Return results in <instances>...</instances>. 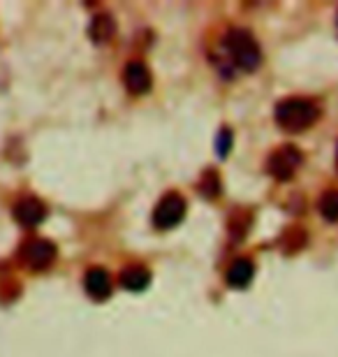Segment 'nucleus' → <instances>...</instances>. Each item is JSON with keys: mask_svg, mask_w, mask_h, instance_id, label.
Segmentation results:
<instances>
[{"mask_svg": "<svg viewBox=\"0 0 338 357\" xmlns=\"http://www.w3.org/2000/svg\"><path fill=\"white\" fill-rule=\"evenodd\" d=\"M306 244V232L299 230V227H290L283 239H280V248H283L285 253H294V251H301Z\"/></svg>", "mask_w": 338, "mask_h": 357, "instance_id": "ddd939ff", "label": "nucleus"}, {"mask_svg": "<svg viewBox=\"0 0 338 357\" xmlns=\"http://www.w3.org/2000/svg\"><path fill=\"white\" fill-rule=\"evenodd\" d=\"M336 167H338V153H336Z\"/></svg>", "mask_w": 338, "mask_h": 357, "instance_id": "dca6fc26", "label": "nucleus"}, {"mask_svg": "<svg viewBox=\"0 0 338 357\" xmlns=\"http://www.w3.org/2000/svg\"><path fill=\"white\" fill-rule=\"evenodd\" d=\"M84 288L89 292L91 299L95 302H105L112 295V276L109 271L102 267H91L84 276Z\"/></svg>", "mask_w": 338, "mask_h": 357, "instance_id": "0eeeda50", "label": "nucleus"}, {"mask_svg": "<svg viewBox=\"0 0 338 357\" xmlns=\"http://www.w3.org/2000/svg\"><path fill=\"white\" fill-rule=\"evenodd\" d=\"M229 149H232V130H229V128H222L218 132V139H215V151H218L220 158H225L229 153Z\"/></svg>", "mask_w": 338, "mask_h": 357, "instance_id": "2eb2a0df", "label": "nucleus"}, {"mask_svg": "<svg viewBox=\"0 0 338 357\" xmlns=\"http://www.w3.org/2000/svg\"><path fill=\"white\" fill-rule=\"evenodd\" d=\"M220 188H222V183H220L218 172H215V169H206L202 174V181H199V192H202L204 197L213 199L220 195Z\"/></svg>", "mask_w": 338, "mask_h": 357, "instance_id": "4468645a", "label": "nucleus"}, {"mask_svg": "<svg viewBox=\"0 0 338 357\" xmlns=\"http://www.w3.org/2000/svg\"><path fill=\"white\" fill-rule=\"evenodd\" d=\"M225 49L232 56V61L243 70H257L262 63V52L257 40L243 28H232L225 35Z\"/></svg>", "mask_w": 338, "mask_h": 357, "instance_id": "f03ea898", "label": "nucleus"}, {"mask_svg": "<svg viewBox=\"0 0 338 357\" xmlns=\"http://www.w3.org/2000/svg\"><path fill=\"white\" fill-rule=\"evenodd\" d=\"M185 216V199L178 192H167L160 202L155 204L153 211V225L158 230H169L176 227Z\"/></svg>", "mask_w": 338, "mask_h": 357, "instance_id": "39448f33", "label": "nucleus"}, {"mask_svg": "<svg viewBox=\"0 0 338 357\" xmlns=\"http://www.w3.org/2000/svg\"><path fill=\"white\" fill-rule=\"evenodd\" d=\"M14 218H17L19 225L35 227L47 218V206L38 197H24L14 204Z\"/></svg>", "mask_w": 338, "mask_h": 357, "instance_id": "423d86ee", "label": "nucleus"}, {"mask_svg": "<svg viewBox=\"0 0 338 357\" xmlns=\"http://www.w3.org/2000/svg\"><path fill=\"white\" fill-rule=\"evenodd\" d=\"M301 162H304V155H301L299 149L294 144H283L269 155L267 169L273 178H278V181H290V178L297 174Z\"/></svg>", "mask_w": 338, "mask_h": 357, "instance_id": "7ed1b4c3", "label": "nucleus"}, {"mask_svg": "<svg viewBox=\"0 0 338 357\" xmlns=\"http://www.w3.org/2000/svg\"><path fill=\"white\" fill-rule=\"evenodd\" d=\"M276 123L287 132H301L320 119V107L308 98H285L276 105Z\"/></svg>", "mask_w": 338, "mask_h": 357, "instance_id": "f257e3e1", "label": "nucleus"}, {"mask_svg": "<svg viewBox=\"0 0 338 357\" xmlns=\"http://www.w3.org/2000/svg\"><path fill=\"white\" fill-rule=\"evenodd\" d=\"M318 209L322 213V218L329 220V223H336L338 220V190H327L325 195L320 197Z\"/></svg>", "mask_w": 338, "mask_h": 357, "instance_id": "f8f14e48", "label": "nucleus"}, {"mask_svg": "<svg viewBox=\"0 0 338 357\" xmlns=\"http://www.w3.org/2000/svg\"><path fill=\"white\" fill-rule=\"evenodd\" d=\"M118 281H121V285H123L125 290L139 292L151 283V271L146 267H141V265H130V267H125L123 271H121Z\"/></svg>", "mask_w": 338, "mask_h": 357, "instance_id": "9d476101", "label": "nucleus"}, {"mask_svg": "<svg viewBox=\"0 0 338 357\" xmlns=\"http://www.w3.org/2000/svg\"><path fill=\"white\" fill-rule=\"evenodd\" d=\"M56 246L49 239H28L19 248V260L24 262L28 269L42 271L49 269L56 260Z\"/></svg>", "mask_w": 338, "mask_h": 357, "instance_id": "20e7f679", "label": "nucleus"}, {"mask_svg": "<svg viewBox=\"0 0 338 357\" xmlns=\"http://www.w3.org/2000/svg\"><path fill=\"white\" fill-rule=\"evenodd\" d=\"M123 82H125V89L130 91L132 96H144V93L151 89V73H148V68L144 66L141 61H130L125 66Z\"/></svg>", "mask_w": 338, "mask_h": 357, "instance_id": "6e6552de", "label": "nucleus"}, {"mask_svg": "<svg viewBox=\"0 0 338 357\" xmlns=\"http://www.w3.org/2000/svg\"><path fill=\"white\" fill-rule=\"evenodd\" d=\"M89 33H91L93 42H107V40H112L114 33H116V26H114V19L109 14H98V17L91 21Z\"/></svg>", "mask_w": 338, "mask_h": 357, "instance_id": "9b49d317", "label": "nucleus"}, {"mask_svg": "<svg viewBox=\"0 0 338 357\" xmlns=\"http://www.w3.org/2000/svg\"><path fill=\"white\" fill-rule=\"evenodd\" d=\"M253 276H255V265L248 258L234 260L232 267L227 269V283L232 285V288H248Z\"/></svg>", "mask_w": 338, "mask_h": 357, "instance_id": "1a4fd4ad", "label": "nucleus"}]
</instances>
